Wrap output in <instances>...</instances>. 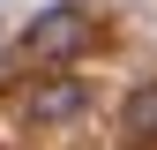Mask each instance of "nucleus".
<instances>
[{"instance_id": "f03ea898", "label": "nucleus", "mask_w": 157, "mask_h": 150, "mask_svg": "<svg viewBox=\"0 0 157 150\" xmlns=\"http://www.w3.org/2000/svg\"><path fill=\"white\" fill-rule=\"evenodd\" d=\"M82 105H90L82 75H37V83L23 90V112H30L37 128H67V120H82Z\"/></svg>"}, {"instance_id": "7ed1b4c3", "label": "nucleus", "mask_w": 157, "mask_h": 150, "mask_svg": "<svg viewBox=\"0 0 157 150\" xmlns=\"http://www.w3.org/2000/svg\"><path fill=\"white\" fill-rule=\"evenodd\" d=\"M120 128H127V135H157V83H142V90L120 105Z\"/></svg>"}, {"instance_id": "f257e3e1", "label": "nucleus", "mask_w": 157, "mask_h": 150, "mask_svg": "<svg viewBox=\"0 0 157 150\" xmlns=\"http://www.w3.org/2000/svg\"><path fill=\"white\" fill-rule=\"evenodd\" d=\"M90 38H97L90 8L60 0V8H45V15L23 30V53H30V60H75V53H90Z\"/></svg>"}]
</instances>
